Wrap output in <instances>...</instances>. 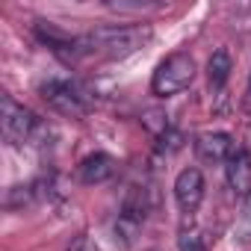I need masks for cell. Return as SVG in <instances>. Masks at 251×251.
Masks as SVG:
<instances>
[{"instance_id":"obj_11","label":"cell","mask_w":251,"mask_h":251,"mask_svg":"<svg viewBox=\"0 0 251 251\" xmlns=\"http://www.w3.org/2000/svg\"><path fill=\"white\" fill-rule=\"evenodd\" d=\"M142 121H145V127H148L151 133H157V139L169 130V118H166V112H160V109H148Z\"/></svg>"},{"instance_id":"obj_4","label":"cell","mask_w":251,"mask_h":251,"mask_svg":"<svg viewBox=\"0 0 251 251\" xmlns=\"http://www.w3.org/2000/svg\"><path fill=\"white\" fill-rule=\"evenodd\" d=\"M192 77H195V59L186 50H177L157 65V71L151 77V95L172 98V95L183 92L192 83Z\"/></svg>"},{"instance_id":"obj_8","label":"cell","mask_w":251,"mask_h":251,"mask_svg":"<svg viewBox=\"0 0 251 251\" xmlns=\"http://www.w3.org/2000/svg\"><path fill=\"white\" fill-rule=\"evenodd\" d=\"M115 175V160L103 151H95L89 154L80 166H77V177L89 186H98V183H106L109 177Z\"/></svg>"},{"instance_id":"obj_9","label":"cell","mask_w":251,"mask_h":251,"mask_svg":"<svg viewBox=\"0 0 251 251\" xmlns=\"http://www.w3.org/2000/svg\"><path fill=\"white\" fill-rule=\"evenodd\" d=\"M230 71H233V59H230V53H227L225 48L213 50V56H210V62H207V80H210V86H213L216 92L225 89Z\"/></svg>"},{"instance_id":"obj_2","label":"cell","mask_w":251,"mask_h":251,"mask_svg":"<svg viewBox=\"0 0 251 251\" xmlns=\"http://www.w3.org/2000/svg\"><path fill=\"white\" fill-rule=\"evenodd\" d=\"M42 130V121L36 118L33 109H27L24 103H18L12 95L0 98V133L9 148H24L36 139V133Z\"/></svg>"},{"instance_id":"obj_14","label":"cell","mask_w":251,"mask_h":251,"mask_svg":"<svg viewBox=\"0 0 251 251\" xmlns=\"http://www.w3.org/2000/svg\"><path fill=\"white\" fill-rule=\"evenodd\" d=\"M68 251H100V245H98L92 236L80 233V236H74V242L68 245Z\"/></svg>"},{"instance_id":"obj_6","label":"cell","mask_w":251,"mask_h":251,"mask_svg":"<svg viewBox=\"0 0 251 251\" xmlns=\"http://www.w3.org/2000/svg\"><path fill=\"white\" fill-rule=\"evenodd\" d=\"M225 172H227V186L233 189V195L248 201L251 198V151L236 148L233 157L227 160Z\"/></svg>"},{"instance_id":"obj_15","label":"cell","mask_w":251,"mask_h":251,"mask_svg":"<svg viewBox=\"0 0 251 251\" xmlns=\"http://www.w3.org/2000/svg\"><path fill=\"white\" fill-rule=\"evenodd\" d=\"M245 106H248V112H251V80H248V92H245Z\"/></svg>"},{"instance_id":"obj_5","label":"cell","mask_w":251,"mask_h":251,"mask_svg":"<svg viewBox=\"0 0 251 251\" xmlns=\"http://www.w3.org/2000/svg\"><path fill=\"white\" fill-rule=\"evenodd\" d=\"M204 192H207V183H204L201 169L189 166V169H183V172L175 177V201H177V207H180L183 216H192V213L201 207Z\"/></svg>"},{"instance_id":"obj_1","label":"cell","mask_w":251,"mask_h":251,"mask_svg":"<svg viewBox=\"0 0 251 251\" xmlns=\"http://www.w3.org/2000/svg\"><path fill=\"white\" fill-rule=\"evenodd\" d=\"M154 39L148 24H112L98 27L95 33L80 36V56H100V59H127L139 53Z\"/></svg>"},{"instance_id":"obj_3","label":"cell","mask_w":251,"mask_h":251,"mask_svg":"<svg viewBox=\"0 0 251 251\" xmlns=\"http://www.w3.org/2000/svg\"><path fill=\"white\" fill-rule=\"evenodd\" d=\"M42 92V100L56 112V115H65V118H83L89 109H92V98L89 92L77 83V80H68V77H50L39 86Z\"/></svg>"},{"instance_id":"obj_13","label":"cell","mask_w":251,"mask_h":251,"mask_svg":"<svg viewBox=\"0 0 251 251\" xmlns=\"http://www.w3.org/2000/svg\"><path fill=\"white\" fill-rule=\"evenodd\" d=\"M163 3H121V0H118V3H109V9L112 12H148V9H160Z\"/></svg>"},{"instance_id":"obj_7","label":"cell","mask_w":251,"mask_h":251,"mask_svg":"<svg viewBox=\"0 0 251 251\" xmlns=\"http://www.w3.org/2000/svg\"><path fill=\"white\" fill-rule=\"evenodd\" d=\"M233 151H236L233 136H230V133H222V130H216V133H201V136L195 139V154H198L204 163H227V160L233 157Z\"/></svg>"},{"instance_id":"obj_10","label":"cell","mask_w":251,"mask_h":251,"mask_svg":"<svg viewBox=\"0 0 251 251\" xmlns=\"http://www.w3.org/2000/svg\"><path fill=\"white\" fill-rule=\"evenodd\" d=\"M177 251H207V242L201 236V230H183L177 236Z\"/></svg>"},{"instance_id":"obj_12","label":"cell","mask_w":251,"mask_h":251,"mask_svg":"<svg viewBox=\"0 0 251 251\" xmlns=\"http://www.w3.org/2000/svg\"><path fill=\"white\" fill-rule=\"evenodd\" d=\"M236 230H239V242H251V198H248L245 207H242V216H239Z\"/></svg>"}]
</instances>
